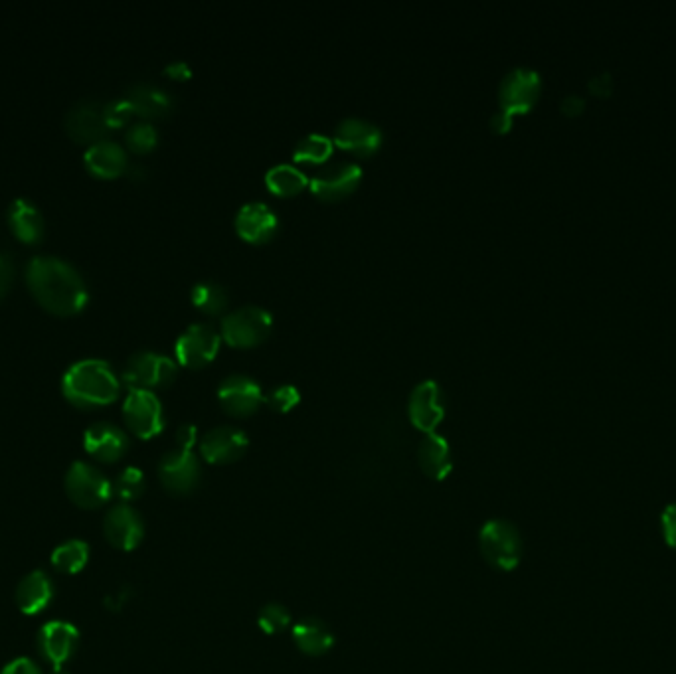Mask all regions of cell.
Instances as JSON below:
<instances>
[{"label": "cell", "instance_id": "6da1fadb", "mask_svg": "<svg viewBox=\"0 0 676 674\" xmlns=\"http://www.w3.org/2000/svg\"><path fill=\"white\" fill-rule=\"evenodd\" d=\"M26 283L38 305L56 317H74L89 301L82 273L56 255L32 257L26 265Z\"/></svg>", "mask_w": 676, "mask_h": 674}, {"label": "cell", "instance_id": "7a4b0ae2", "mask_svg": "<svg viewBox=\"0 0 676 674\" xmlns=\"http://www.w3.org/2000/svg\"><path fill=\"white\" fill-rule=\"evenodd\" d=\"M121 382L109 362L99 358H85L74 362L64 378L62 392L76 408H99L119 398Z\"/></svg>", "mask_w": 676, "mask_h": 674}, {"label": "cell", "instance_id": "3957f363", "mask_svg": "<svg viewBox=\"0 0 676 674\" xmlns=\"http://www.w3.org/2000/svg\"><path fill=\"white\" fill-rule=\"evenodd\" d=\"M479 550L489 566L510 572L522 560V536L512 522L495 518L481 528Z\"/></svg>", "mask_w": 676, "mask_h": 674}, {"label": "cell", "instance_id": "277c9868", "mask_svg": "<svg viewBox=\"0 0 676 674\" xmlns=\"http://www.w3.org/2000/svg\"><path fill=\"white\" fill-rule=\"evenodd\" d=\"M178 364L170 356L153 352V350H141L135 352L123 370V382L129 386V390H151L153 388H165L176 378Z\"/></svg>", "mask_w": 676, "mask_h": 674}, {"label": "cell", "instance_id": "5b68a950", "mask_svg": "<svg viewBox=\"0 0 676 674\" xmlns=\"http://www.w3.org/2000/svg\"><path fill=\"white\" fill-rule=\"evenodd\" d=\"M273 327V317L267 309L257 305H246L222 319V338L238 348L255 346L269 337Z\"/></svg>", "mask_w": 676, "mask_h": 674}, {"label": "cell", "instance_id": "8992f818", "mask_svg": "<svg viewBox=\"0 0 676 674\" xmlns=\"http://www.w3.org/2000/svg\"><path fill=\"white\" fill-rule=\"evenodd\" d=\"M123 418L127 427L141 439H151L165 427L163 404L151 390H129L123 404Z\"/></svg>", "mask_w": 676, "mask_h": 674}, {"label": "cell", "instance_id": "52a82bcc", "mask_svg": "<svg viewBox=\"0 0 676 674\" xmlns=\"http://www.w3.org/2000/svg\"><path fill=\"white\" fill-rule=\"evenodd\" d=\"M66 493L80 508H99L113 495L109 479L89 463H74L66 475Z\"/></svg>", "mask_w": 676, "mask_h": 674}, {"label": "cell", "instance_id": "ba28073f", "mask_svg": "<svg viewBox=\"0 0 676 674\" xmlns=\"http://www.w3.org/2000/svg\"><path fill=\"white\" fill-rule=\"evenodd\" d=\"M103 105L97 99H82L70 107L64 117V129L72 141L91 147L105 139L111 129L105 121Z\"/></svg>", "mask_w": 676, "mask_h": 674}, {"label": "cell", "instance_id": "9c48e42d", "mask_svg": "<svg viewBox=\"0 0 676 674\" xmlns=\"http://www.w3.org/2000/svg\"><path fill=\"white\" fill-rule=\"evenodd\" d=\"M159 477L163 487L172 495H188L198 487L202 479V467L190 449L178 447L161 459Z\"/></svg>", "mask_w": 676, "mask_h": 674}, {"label": "cell", "instance_id": "30bf717a", "mask_svg": "<svg viewBox=\"0 0 676 674\" xmlns=\"http://www.w3.org/2000/svg\"><path fill=\"white\" fill-rule=\"evenodd\" d=\"M222 335L210 323H194L190 325L176 340V358L180 364L190 368H200L208 364L220 348Z\"/></svg>", "mask_w": 676, "mask_h": 674}, {"label": "cell", "instance_id": "8fae6325", "mask_svg": "<svg viewBox=\"0 0 676 674\" xmlns=\"http://www.w3.org/2000/svg\"><path fill=\"white\" fill-rule=\"evenodd\" d=\"M540 93V76L536 70L518 66L510 70L499 85V103L508 115L526 113L532 109Z\"/></svg>", "mask_w": 676, "mask_h": 674}, {"label": "cell", "instance_id": "7c38bea8", "mask_svg": "<svg viewBox=\"0 0 676 674\" xmlns=\"http://www.w3.org/2000/svg\"><path fill=\"white\" fill-rule=\"evenodd\" d=\"M248 433L236 425L210 429L200 441V453L210 465H228L242 459L248 451Z\"/></svg>", "mask_w": 676, "mask_h": 674}, {"label": "cell", "instance_id": "4fadbf2b", "mask_svg": "<svg viewBox=\"0 0 676 674\" xmlns=\"http://www.w3.org/2000/svg\"><path fill=\"white\" fill-rule=\"evenodd\" d=\"M362 180V169L356 163L338 161L315 172L311 178V190L321 200H342L352 194Z\"/></svg>", "mask_w": 676, "mask_h": 674}, {"label": "cell", "instance_id": "5bb4252c", "mask_svg": "<svg viewBox=\"0 0 676 674\" xmlns=\"http://www.w3.org/2000/svg\"><path fill=\"white\" fill-rule=\"evenodd\" d=\"M218 400L222 408L238 418L252 416L263 402V390L252 376L232 374L222 380L218 388Z\"/></svg>", "mask_w": 676, "mask_h": 674}, {"label": "cell", "instance_id": "9a60e30c", "mask_svg": "<svg viewBox=\"0 0 676 674\" xmlns=\"http://www.w3.org/2000/svg\"><path fill=\"white\" fill-rule=\"evenodd\" d=\"M103 530L109 544L125 552L135 550L145 536L143 518L129 505L113 506L103 520Z\"/></svg>", "mask_w": 676, "mask_h": 674}, {"label": "cell", "instance_id": "2e32d148", "mask_svg": "<svg viewBox=\"0 0 676 674\" xmlns=\"http://www.w3.org/2000/svg\"><path fill=\"white\" fill-rule=\"evenodd\" d=\"M408 412L410 420L420 431L433 433L445 416V402L439 384L433 380H423L422 384H418L410 394Z\"/></svg>", "mask_w": 676, "mask_h": 674}, {"label": "cell", "instance_id": "e0dca14e", "mask_svg": "<svg viewBox=\"0 0 676 674\" xmlns=\"http://www.w3.org/2000/svg\"><path fill=\"white\" fill-rule=\"evenodd\" d=\"M333 143L344 151H350L360 157L374 155L382 145V131L360 117H346L338 121Z\"/></svg>", "mask_w": 676, "mask_h": 674}, {"label": "cell", "instance_id": "ac0fdd59", "mask_svg": "<svg viewBox=\"0 0 676 674\" xmlns=\"http://www.w3.org/2000/svg\"><path fill=\"white\" fill-rule=\"evenodd\" d=\"M84 447L93 459L101 463H115L127 453L129 437L113 423L97 422L85 429Z\"/></svg>", "mask_w": 676, "mask_h": 674}, {"label": "cell", "instance_id": "d6986e66", "mask_svg": "<svg viewBox=\"0 0 676 674\" xmlns=\"http://www.w3.org/2000/svg\"><path fill=\"white\" fill-rule=\"evenodd\" d=\"M80 633L72 623L50 621L40 629L38 647L44 659H48L56 669H60L76 653Z\"/></svg>", "mask_w": 676, "mask_h": 674}, {"label": "cell", "instance_id": "ffe728a7", "mask_svg": "<svg viewBox=\"0 0 676 674\" xmlns=\"http://www.w3.org/2000/svg\"><path fill=\"white\" fill-rule=\"evenodd\" d=\"M6 218H8V226H10L12 234L22 244L34 246V244L42 242L44 232H46V222H44L40 208L32 200H28V198L12 200L10 206H8Z\"/></svg>", "mask_w": 676, "mask_h": 674}, {"label": "cell", "instance_id": "44dd1931", "mask_svg": "<svg viewBox=\"0 0 676 674\" xmlns=\"http://www.w3.org/2000/svg\"><path fill=\"white\" fill-rule=\"evenodd\" d=\"M277 228V214L263 202H248L238 210L236 230L244 240L252 244H263L271 240Z\"/></svg>", "mask_w": 676, "mask_h": 674}, {"label": "cell", "instance_id": "7402d4cb", "mask_svg": "<svg viewBox=\"0 0 676 674\" xmlns=\"http://www.w3.org/2000/svg\"><path fill=\"white\" fill-rule=\"evenodd\" d=\"M125 99L131 103L135 115L145 119H159L169 115L174 107V99L161 85L151 82H135L125 91Z\"/></svg>", "mask_w": 676, "mask_h": 674}, {"label": "cell", "instance_id": "603a6c76", "mask_svg": "<svg viewBox=\"0 0 676 674\" xmlns=\"http://www.w3.org/2000/svg\"><path fill=\"white\" fill-rule=\"evenodd\" d=\"M84 165L85 169L97 178H117L119 174H123L127 170L129 161H127L125 149L119 143L103 139V141L87 147Z\"/></svg>", "mask_w": 676, "mask_h": 674}, {"label": "cell", "instance_id": "cb8c5ba5", "mask_svg": "<svg viewBox=\"0 0 676 674\" xmlns=\"http://www.w3.org/2000/svg\"><path fill=\"white\" fill-rule=\"evenodd\" d=\"M291 637L297 649L307 657H323L335 645V635L331 627L317 617H307L295 623L291 629Z\"/></svg>", "mask_w": 676, "mask_h": 674}, {"label": "cell", "instance_id": "d4e9b609", "mask_svg": "<svg viewBox=\"0 0 676 674\" xmlns=\"http://www.w3.org/2000/svg\"><path fill=\"white\" fill-rule=\"evenodd\" d=\"M418 463L425 477L433 481H443L453 469V457L447 439L435 431L425 433L418 447Z\"/></svg>", "mask_w": 676, "mask_h": 674}, {"label": "cell", "instance_id": "484cf974", "mask_svg": "<svg viewBox=\"0 0 676 674\" xmlns=\"http://www.w3.org/2000/svg\"><path fill=\"white\" fill-rule=\"evenodd\" d=\"M14 597H16V605L22 613L38 615L50 605V601L54 597V584L48 578V574L36 570V572H30L18 584Z\"/></svg>", "mask_w": 676, "mask_h": 674}, {"label": "cell", "instance_id": "4316f807", "mask_svg": "<svg viewBox=\"0 0 676 674\" xmlns=\"http://www.w3.org/2000/svg\"><path fill=\"white\" fill-rule=\"evenodd\" d=\"M265 182H267V186L273 194L293 196V194H299L307 186V176L303 174V170H299L289 163H281V165H275L273 169L267 170Z\"/></svg>", "mask_w": 676, "mask_h": 674}, {"label": "cell", "instance_id": "83f0119b", "mask_svg": "<svg viewBox=\"0 0 676 674\" xmlns=\"http://www.w3.org/2000/svg\"><path fill=\"white\" fill-rule=\"evenodd\" d=\"M89 560V548L84 540H70L58 546L52 554V566L60 574H78Z\"/></svg>", "mask_w": 676, "mask_h": 674}, {"label": "cell", "instance_id": "f1b7e54d", "mask_svg": "<svg viewBox=\"0 0 676 674\" xmlns=\"http://www.w3.org/2000/svg\"><path fill=\"white\" fill-rule=\"evenodd\" d=\"M192 303L206 315H220L228 307V291L216 281H200L192 287Z\"/></svg>", "mask_w": 676, "mask_h": 674}, {"label": "cell", "instance_id": "f546056e", "mask_svg": "<svg viewBox=\"0 0 676 674\" xmlns=\"http://www.w3.org/2000/svg\"><path fill=\"white\" fill-rule=\"evenodd\" d=\"M333 145L335 143L331 137L321 135V133H311L295 145L293 159L297 163H309V165L325 163L333 153Z\"/></svg>", "mask_w": 676, "mask_h": 674}, {"label": "cell", "instance_id": "4dcf8cb0", "mask_svg": "<svg viewBox=\"0 0 676 674\" xmlns=\"http://www.w3.org/2000/svg\"><path fill=\"white\" fill-rule=\"evenodd\" d=\"M125 143L133 153L145 155L157 147L159 133L149 121H139L125 131Z\"/></svg>", "mask_w": 676, "mask_h": 674}, {"label": "cell", "instance_id": "1f68e13d", "mask_svg": "<svg viewBox=\"0 0 676 674\" xmlns=\"http://www.w3.org/2000/svg\"><path fill=\"white\" fill-rule=\"evenodd\" d=\"M117 497L123 501V505L137 501L143 493H145V475L141 469L137 467H127L119 473L117 481H115V489Z\"/></svg>", "mask_w": 676, "mask_h": 674}, {"label": "cell", "instance_id": "d6a6232c", "mask_svg": "<svg viewBox=\"0 0 676 674\" xmlns=\"http://www.w3.org/2000/svg\"><path fill=\"white\" fill-rule=\"evenodd\" d=\"M291 623H293L291 613L281 603H269L257 615V625L267 635H279L287 631Z\"/></svg>", "mask_w": 676, "mask_h": 674}, {"label": "cell", "instance_id": "836d02e7", "mask_svg": "<svg viewBox=\"0 0 676 674\" xmlns=\"http://www.w3.org/2000/svg\"><path fill=\"white\" fill-rule=\"evenodd\" d=\"M265 400L271 410L285 414V412H291L299 404L301 394L293 384H281L275 390H271L269 396H265Z\"/></svg>", "mask_w": 676, "mask_h": 674}, {"label": "cell", "instance_id": "e575fe53", "mask_svg": "<svg viewBox=\"0 0 676 674\" xmlns=\"http://www.w3.org/2000/svg\"><path fill=\"white\" fill-rule=\"evenodd\" d=\"M103 111H105V121L109 125V129H117V127H123L131 121V117L135 115L131 103L123 97L119 99H111L103 105Z\"/></svg>", "mask_w": 676, "mask_h": 674}, {"label": "cell", "instance_id": "d590c367", "mask_svg": "<svg viewBox=\"0 0 676 674\" xmlns=\"http://www.w3.org/2000/svg\"><path fill=\"white\" fill-rule=\"evenodd\" d=\"M661 524H663V536H665L667 546L676 550V503L665 508L661 516Z\"/></svg>", "mask_w": 676, "mask_h": 674}, {"label": "cell", "instance_id": "8d00e7d4", "mask_svg": "<svg viewBox=\"0 0 676 674\" xmlns=\"http://www.w3.org/2000/svg\"><path fill=\"white\" fill-rule=\"evenodd\" d=\"M12 281H14V261L8 253H0V301L10 291Z\"/></svg>", "mask_w": 676, "mask_h": 674}, {"label": "cell", "instance_id": "74e56055", "mask_svg": "<svg viewBox=\"0 0 676 674\" xmlns=\"http://www.w3.org/2000/svg\"><path fill=\"white\" fill-rule=\"evenodd\" d=\"M176 441H178L180 449H190L192 451V447L198 441V429H196V425H192V423L180 425V429L176 431Z\"/></svg>", "mask_w": 676, "mask_h": 674}, {"label": "cell", "instance_id": "f35d334b", "mask_svg": "<svg viewBox=\"0 0 676 674\" xmlns=\"http://www.w3.org/2000/svg\"><path fill=\"white\" fill-rule=\"evenodd\" d=\"M2 674H42L40 667L30 659H16L4 667Z\"/></svg>", "mask_w": 676, "mask_h": 674}, {"label": "cell", "instance_id": "ab89813d", "mask_svg": "<svg viewBox=\"0 0 676 674\" xmlns=\"http://www.w3.org/2000/svg\"><path fill=\"white\" fill-rule=\"evenodd\" d=\"M165 74L174 78V80H188L192 76V70L186 62H170L169 66L165 68Z\"/></svg>", "mask_w": 676, "mask_h": 674}, {"label": "cell", "instance_id": "60d3db41", "mask_svg": "<svg viewBox=\"0 0 676 674\" xmlns=\"http://www.w3.org/2000/svg\"><path fill=\"white\" fill-rule=\"evenodd\" d=\"M611 85H613V82H611L609 74H599V76H593L590 80V89L597 95H607L611 91Z\"/></svg>", "mask_w": 676, "mask_h": 674}, {"label": "cell", "instance_id": "b9f144b4", "mask_svg": "<svg viewBox=\"0 0 676 674\" xmlns=\"http://www.w3.org/2000/svg\"><path fill=\"white\" fill-rule=\"evenodd\" d=\"M510 125H512V115H508L507 111H503V109H499V111L491 117V127H493V131H497V133H505V131L510 129Z\"/></svg>", "mask_w": 676, "mask_h": 674}, {"label": "cell", "instance_id": "7bdbcfd3", "mask_svg": "<svg viewBox=\"0 0 676 674\" xmlns=\"http://www.w3.org/2000/svg\"><path fill=\"white\" fill-rule=\"evenodd\" d=\"M584 99L580 97V95H568V97H564V101H562V111L564 113H570V115H574V113H580L582 109H584Z\"/></svg>", "mask_w": 676, "mask_h": 674}, {"label": "cell", "instance_id": "ee69618b", "mask_svg": "<svg viewBox=\"0 0 676 674\" xmlns=\"http://www.w3.org/2000/svg\"><path fill=\"white\" fill-rule=\"evenodd\" d=\"M52 674H68V673H66V671H62V669H54V671H52Z\"/></svg>", "mask_w": 676, "mask_h": 674}]
</instances>
